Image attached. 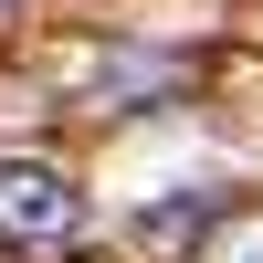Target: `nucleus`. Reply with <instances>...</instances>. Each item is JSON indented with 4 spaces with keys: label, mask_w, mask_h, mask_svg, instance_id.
<instances>
[{
    "label": "nucleus",
    "mask_w": 263,
    "mask_h": 263,
    "mask_svg": "<svg viewBox=\"0 0 263 263\" xmlns=\"http://www.w3.org/2000/svg\"><path fill=\"white\" fill-rule=\"evenodd\" d=\"M74 221H84V200L53 158H0V232L11 242H63Z\"/></svg>",
    "instance_id": "f257e3e1"
},
{
    "label": "nucleus",
    "mask_w": 263,
    "mask_h": 263,
    "mask_svg": "<svg viewBox=\"0 0 263 263\" xmlns=\"http://www.w3.org/2000/svg\"><path fill=\"white\" fill-rule=\"evenodd\" d=\"M200 263H263V221H232V232H221Z\"/></svg>",
    "instance_id": "f03ea898"
}]
</instances>
